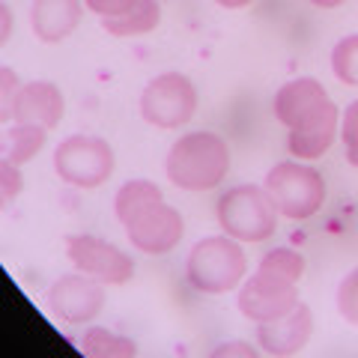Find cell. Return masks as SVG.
<instances>
[{"label": "cell", "mask_w": 358, "mask_h": 358, "mask_svg": "<svg viewBox=\"0 0 358 358\" xmlns=\"http://www.w3.org/2000/svg\"><path fill=\"white\" fill-rule=\"evenodd\" d=\"M218 224L227 236L239 242H266L275 236L278 215L266 188L236 185L218 197Z\"/></svg>", "instance_id": "cell-7"}, {"label": "cell", "mask_w": 358, "mask_h": 358, "mask_svg": "<svg viewBox=\"0 0 358 358\" xmlns=\"http://www.w3.org/2000/svg\"><path fill=\"white\" fill-rule=\"evenodd\" d=\"M45 138H48V129L30 126V122H13V126H6V131H3L0 155H3V162L24 164L45 147Z\"/></svg>", "instance_id": "cell-15"}, {"label": "cell", "mask_w": 358, "mask_h": 358, "mask_svg": "<svg viewBox=\"0 0 358 358\" xmlns=\"http://www.w3.org/2000/svg\"><path fill=\"white\" fill-rule=\"evenodd\" d=\"M215 3L224 9H242V6H251L254 0H215Z\"/></svg>", "instance_id": "cell-24"}, {"label": "cell", "mask_w": 358, "mask_h": 358, "mask_svg": "<svg viewBox=\"0 0 358 358\" xmlns=\"http://www.w3.org/2000/svg\"><path fill=\"white\" fill-rule=\"evenodd\" d=\"M310 334H313V313L305 301H299L293 310L278 320L257 322V343H260V350L278 358L301 352L308 346Z\"/></svg>", "instance_id": "cell-12"}, {"label": "cell", "mask_w": 358, "mask_h": 358, "mask_svg": "<svg viewBox=\"0 0 358 358\" xmlns=\"http://www.w3.org/2000/svg\"><path fill=\"white\" fill-rule=\"evenodd\" d=\"M114 212L126 236L143 254L173 251L185 233L182 215L167 203L162 188L150 179H129L114 197Z\"/></svg>", "instance_id": "cell-2"}, {"label": "cell", "mask_w": 358, "mask_h": 358, "mask_svg": "<svg viewBox=\"0 0 358 358\" xmlns=\"http://www.w3.org/2000/svg\"><path fill=\"white\" fill-rule=\"evenodd\" d=\"M3 18H6V24H3V39H6V36H9V9H6V6H3Z\"/></svg>", "instance_id": "cell-26"}, {"label": "cell", "mask_w": 358, "mask_h": 358, "mask_svg": "<svg viewBox=\"0 0 358 358\" xmlns=\"http://www.w3.org/2000/svg\"><path fill=\"white\" fill-rule=\"evenodd\" d=\"M162 21V6L159 0H138L131 13L120 15V18H102V27L110 36H141L159 27Z\"/></svg>", "instance_id": "cell-16"}, {"label": "cell", "mask_w": 358, "mask_h": 358, "mask_svg": "<svg viewBox=\"0 0 358 358\" xmlns=\"http://www.w3.org/2000/svg\"><path fill=\"white\" fill-rule=\"evenodd\" d=\"M275 117L287 126V150L299 162L326 155L338 138L341 110L317 78H293L275 93Z\"/></svg>", "instance_id": "cell-1"}, {"label": "cell", "mask_w": 358, "mask_h": 358, "mask_svg": "<svg viewBox=\"0 0 358 358\" xmlns=\"http://www.w3.org/2000/svg\"><path fill=\"white\" fill-rule=\"evenodd\" d=\"M260 355V350L245 341H230V343H221L215 352H212V358H257Z\"/></svg>", "instance_id": "cell-23"}, {"label": "cell", "mask_w": 358, "mask_h": 358, "mask_svg": "<svg viewBox=\"0 0 358 358\" xmlns=\"http://www.w3.org/2000/svg\"><path fill=\"white\" fill-rule=\"evenodd\" d=\"M230 171V150L215 131L182 134L164 159L167 179L179 192H209L224 182Z\"/></svg>", "instance_id": "cell-4"}, {"label": "cell", "mask_w": 358, "mask_h": 358, "mask_svg": "<svg viewBox=\"0 0 358 358\" xmlns=\"http://www.w3.org/2000/svg\"><path fill=\"white\" fill-rule=\"evenodd\" d=\"M21 188H24V176H21L18 164L0 162V197H3V206L13 203V200L21 194Z\"/></svg>", "instance_id": "cell-21"}, {"label": "cell", "mask_w": 358, "mask_h": 358, "mask_svg": "<svg viewBox=\"0 0 358 358\" xmlns=\"http://www.w3.org/2000/svg\"><path fill=\"white\" fill-rule=\"evenodd\" d=\"M338 310L346 322L358 326V268H352L338 287Z\"/></svg>", "instance_id": "cell-19"}, {"label": "cell", "mask_w": 358, "mask_h": 358, "mask_svg": "<svg viewBox=\"0 0 358 358\" xmlns=\"http://www.w3.org/2000/svg\"><path fill=\"white\" fill-rule=\"evenodd\" d=\"M138 0H84V6L90 13H96L99 18H120L134 9Z\"/></svg>", "instance_id": "cell-22"}, {"label": "cell", "mask_w": 358, "mask_h": 358, "mask_svg": "<svg viewBox=\"0 0 358 358\" xmlns=\"http://www.w3.org/2000/svg\"><path fill=\"white\" fill-rule=\"evenodd\" d=\"M105 287L102 281L90 278L84 272L60 275L48 289V308L57 320L69 326H84L93 322L105 308Z\"/></svg>", "instance_id": "cell-10"}, {"label": "cell", "mask_w": 358, "mask_h": 358, "mask_svg": "<svg viewBox=\"0 0 358 358\" xmlns=\"http://www.w3.org/2000/svg\"><path fill=\"white\" fill-rule=\"evenodd\" d=\"M305 275V257L293 248H272L260 257L257 272L239 289V310L245 320L268 322L299 305V281Z\"/></svg>", "instance_id": "cell-3"}, {"label": "cell", "mask_w": 358, "mask_h": 358, "mask_svg": "<svg viewBox=\"0 0 358 358\" xmlns=\"http://www.w3.org/2000/svg\"><path fill=\"white\" fill-rule=\"evenodd\" d=\"M197 110V90L182 72H162L143 87L141 117L155 129H179Z\"/></svg>", "instance_id": "cell-9"}, {"label": "cell", "mask_w": 358, "mask_h": 358, "mask_svg": "<svg viewBox=\"0 0 358 358\" xmlns=\"http://www.w3.org/2000/svg\"><path fill=\"white\" fill-rule=\"evenodd\" d=\"M54 173L75 188H99L114 173V150L96 134H69L54 150Z\"/></svg>", "instance_id": "cell-8"}, {"label": "cell", "mask_w": 358, "mask_h": 358, "mask_svg": "<svg viewBox=\"0 0 358 358\" xmlns=\"http://www.w3.org/2000/svg\"><path fill=\"white\" fill-rule=\"evenodd\" d=\"M313 6H320V9H334V6H341V3H346V0H310Z\"/></svg>", "instance_id": "cell-25"}, {"label": "cell", "mask_w": 358, "mask_h": 358, "mask_svg": "<svg viewBox=\"0 0 358 358\" xmlns=\"http://www.w3.org/2000/svg\"><path fill=\"white\" fill-rule=\"evenodd\" d=\"M66 257H69V263L78 268V272H84L90 278H96V281L102 284H126L131 281L134 275V260L131 257L117 248V245H110L99 236H69L66 242Z\"/></svg>", "instance_id": "cell-11"}, {"label": "cell", "mask_w": 358, "mask_h": 358, "mask_svg": "<svg viewBox=\"0 0 358 358\" xmlns=\"http://www.w3.org/2000/svg\"><path fill=\"white\" fill-rule=\"evenodd\" d=\"M248 272V257L242 251V242L221 233V236L200 239L185 260V275L197 293L221 296L242 284Z\"/></svg>", "instance_id": "cell-5"}, {"label": "cell", "mask_w": 358, "mask_h": 358, "mask_svg": "<svg viewBox=\"0 0 358 358\" xmlns=\"http://www.w3.org/2000/svg\"><path fill=\"white\" fill-rule=\"evenodd\" d=\"M331 72L346 87H358V33L343 36L331 51Z\"/></svg>", "instance_id": "cell-18"}, {"label": "cell", "mask_w": 358, "mask_h": 358, "mask_svg": "<svg viewBox=\"0 0 358 358\" xmlns=\"http://www.w3.org/2000/svg\"><path fill=\"white\" fill-rule=\"evenodd\" d=\"M84 0H33L30 27L42 42H63L78 27Z\"/></svg>", "instance_id": "cell-14"}, {"label": "cell", "mask_w": 358, "mask_h": 358, "mask_svg": "<svg viewBox=\"0 0 358 358\" xmlns=\"http://www.w3.org/2000/svg\"><path fill=\"white\" fill-rule=\"evenodd\" d=\"M263 188L272 197L275 209L293 221H305L317 215L320 206L326 203V179H322L317 167L299 159L275 164L263 179Z\"/></svg>", "instance_id": "cell-6"}, {"label": "cell", "mask_w": 358, "mask_h": 358, "mask_svg": "<svg viewBox=\"0 0 358 358\" xmlns=\"http://www.w3.org/2000/svg\"><path fill=\"white\" fill-rule=\"evenodd\" d=\"M63 93L57 84L51 81H30L24 87H18V93L9 108V117L15 122H30V126H42V129H54L63 120Z\"/></svg>", "instance_id": "cell-13"}, {"label": "cell", "mask_w": 358, "mask_h": 358, "mask_svg": "<svg viewBox=\"0 0 358 358\" xmlns=\"http://www.w3.org/2000/svg\"><path fill=\"white\" fill-rule=\"evenodd\" d=\"M341 138L346 147V162L358 167V99L352 105H346L343 117H341Z\"/></svg>", "instance_id": "cell-20"}, {"label": "cell", "mask_w": 358, "mask_h": 358, "mask_svg": "<svg viewBox=\"0 0 358 358\" xmlns=\"http://www.w3.org/2000/svg\"><path fill=\"white\" fill-rule=\"evenodd\" d=\"M78 350L93 358H134L138 355V346L129 338H122L117 331H108V329H87L84 338L78 341Z\"/></svg>", "instance_id": "cell-17"}]
</instances>
